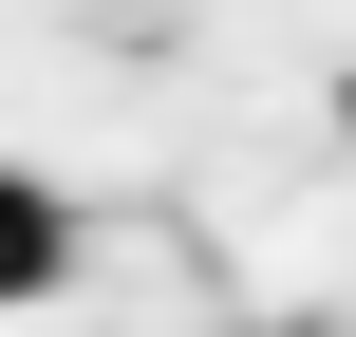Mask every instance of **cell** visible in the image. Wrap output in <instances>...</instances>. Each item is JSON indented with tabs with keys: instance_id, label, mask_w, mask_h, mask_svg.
Listing matches in <instances>:
<instances>
[{
	"instance_id": "cell-2",
	"label": "cell",
	"mask_w": 356,
	"mask_h": 337,
	"mask_svg": "<svg viewBox=\"0 0 356 337\" xmlns=\"http://www.w3.org/2000/svg\"><path fill=\"white\" fill-rule=\"evenodd\" d=\"M338 131H356V75H338Z\"/></svg>"
},
{
	"instance_id": "cell-1",
	"label": "cell",
	"mask_w": 356,
	"mask_h": 337,
	"mask_svg": "<svg viewBox=\"0 0 356 337\" xmlns=\"http://www.w3.org/2000/svg\"><path fill=\"white\" fill-rule=\"evenodd\" d=\"M56 281H75V206H56V169H0V319Z\"/></svg>"
}]
</instances>
